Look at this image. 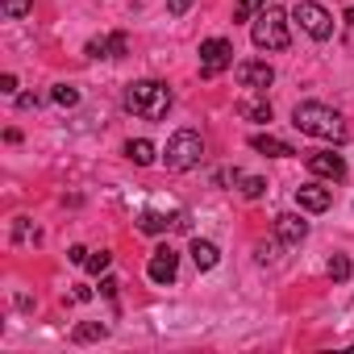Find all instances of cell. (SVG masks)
Here are the masks:
<instances>
[{
	"instance_id": "cell-1",
	"label": "cell",
	"mask_w": 354,
	"mask_h": 354,
	"mask_svg": "<svg viewBox=\"0 0 354 354\" xmlns=\"http://www.w3.org/2000/svg\"><path fill=\"white\" fill-rule=\"evenodd\" d=\"M292 125L308 138H321V142H346V117L329 104H317V100H304L292 109Z\"/></svg>"
},
{
	"instance_id": "cell-2",
	"label": "cell",
	"mask_w": 354,
	"mask_h": 354,
	"mask_svg": "<svg viewBox=\"0 0 354 354\" xmlns=\"http://www.w3.org/2000/svg\"><path fill=\"white\" fill-rule=\"evenodd\" d=\"M121 104H125L133 117L158 121V117H167V109L175 104V96H171V88H167L162 80H138V84H129V88H125Z\"/></svg>"
},
{
	"instance_id": "cell-3",
	"label": "cell",
	"mask_w": 354,
	"mask_h": 354,
	"mask_svg": "<svg viewBox=\"0 0 354 354\" xmlns=\"http://www.w3.org/2000/svg\"><path fill=\"white\" fill-rule=\"evenodd\" d=\"M288 21H292V17H288L283 9L267 5V9L250 21V38H254V46H259V50H288V42H292Z\"/></svg>"
},
{
	"instance_id": "cell-4",
	"label": "cell",
	"mask_w": 354,
	"mask_h": 354,
	"mask_svg": "<svg viewBox=\"0 0 354 354\" xmlns=\"http://www.w3.org/2000/svg\"><path fill=\"white\" fill-rule=\"evenodd\" d=\"M201 158H205V138L196 129H175L162 150L167 171H192V167H201Z\"/></svg>"
},
{
	"instance_id": "cell-5",
	"label": "cell",
	"mask_w": 354,
	"mask_h": 354,
	"mask_svg": "<svg viewBox=\"0 0 354 354\" xmlns=\"http://www.w3.org/2000/svg\"><path fill=\"white\" fill-rule=\"evenodd\" d=\"M288 17H292V21H296L313 42H325V38L333 34V17H329V9H321V5H317V0H300V5H296Z\"/></svg>"
},
{
	"instance_id": "cell-6",
	"label": "cell",
	"mask_w": 354,
	"mask_h": 354,
	"mask_svg": "<svg viewBox=\"0 0 354 354\" xmlns=\"http://www.w3.org/2000/svg\"><path fill=\"white\" fill-rule=\"evenodd\" d=\"M225 67H234V46H230L225 38H209V42H201V75L213 80V75H221Z\"/></svg>"
},
{
	"instance_id": "cell-7",
	"label": "cell",
	"mask_w": 354,
	"mask_h": 354,
	"mask_svg": "<svg viewBox=\"0 0 354 354\" xmlns=\"http://www.w3.org/2000/svg\"><path fill=\"white\" fill-rule=\"evenodd\" d=\"M146 275H150V283H158V288L175 283V275H180V250L158 246V250L150 254V263H146Z\"/></svg>"
},
{
	"instance_id": "cell-8",
	"label": "cell",
	"mask_w": 354,
	"mask_h": 354,
	"mask_svg": "<svg viewBox=\"0 0 354 354\" xmlns=\"http://www.w3.org/2000/svg\"><path fill=\"white\" fill-rule=\"evenodd\" d=\"M238 84L250 88V92H267L275 84V67L263 63V59H246V63H238Z\"/></svg>"
},
{
	"instance_id": "cell-9",
	"label": "cell",
	"mask_w": 354,
	"mask_h": 354,
	"mask_svg": "<svg viewBox=\"0 0 354 354\" xmlns=\"http://www.w3.org/2000/svg\"><path fill=\"white\" fill-rule=\"evenodd\" d=\"M308 171H313V175H321V180L342 184V180H346V158H342V154H333V150H317V154H308Z\"/></svg>"
},
{
	"instance_id": "cell-10",
	"label": "cell",
	"mask_w": 354,
	"mask_h": 354,
	"mask_svg": "<svg viewBox=\"0 0 354 354\" xmlns=\"http://www.w3.org/2000/svg\"><path fill=\"white\" fill-rule=\"evenodd\" d=\"M296 205H300V213H325V209L333 205V188L300 184V188H296Z\"/></svg>"
},
{
	"instance_id": "cell-11",
	"label": "cell",
	"mask_w": 354,
	"mask_h": 354,
	"mask_svg": "<svg viewBox=\"0 0 354 354\" xmlns=\"http://www.w3.org/2000/svg\"><path fill=\"white\" fill-rule=\"evenodd\" d=\"M275 238H279L283 246H300V242L308 238V221L296 217V213H279V217H275Z\"/></svg>"
},
{
	"instance_id": "cell-12",
	"label": "cell",
	"mask_w": 354,
	"mask_h": 354,
	"mask_svg": "<svg viewBox=\"0 0 354 354\" xmlns=\"http://www.w3.org/2000/svg\"><path fill=\"white\" fill-rule=\"evenodd\" d=\"M125 46H129L125 34H109V38H92V42L84 46V55H88V59H121Z\"/></svg>"
},
{
	"instance_id": "cell-13",
	"label": "cell",
	"mask_w": 354,
	"mask_h": 354,
	"mask_svg": "<svg viewBox=\"0 0 354 354\" xmlns=\"http://www.w3.org/2000/svg\"><path fill=\"white\" fill-rule=\"evenodd\" d=\"M188 254H192V263H196V271H213V267L221 263V250H217V242H209V238H192V246H188Z\"/></svg>"
},
{
	"instance_id": "cell-14",
	"label": "cell",
	"mask_w": 354,
	"mask_h": 354,
	"mask_svg": "<svg viewBox=\"0 0 354 354\" xmlns=\"http://www.w3.org/2000/svg\"><path fill=\"white\" fill-rule=\"evenodd\" d=\"M250 150H259V154H271V158H292L296 150L283 142V138H271V133H254L250 138Z\"/></svg>"
},
{
	"instance_id": "cell-15",
	"label": "cell",
	"mask_w": 354,
	"mask_h": 354,
	"mask_svg": "<svg viewBox=\"0 0 354 354\" xmlns=\"http://www.w3.org/2000/svg\"><path fill=\"white\" fill-rule=\"evenodd\" d=\"M125 158L138 162V167H150V162L158 158V150H154V142H146V138H129V142H125Z\"/></svg>"
},
{
	"instance_id": "cell-16",
	"label": "cell",
	"mask_w": 354,
	"mask_h": 354,
	"mask_svg": "<svg viewBox=\"0 0 354 354\" xmlns=\"http://www.w3.org/2000/svg\"><path fill=\"white\" fill-rule=\"evenodd\" d=\"M100 337H109V325H104V321L75 325V333H71V342H75V346H84V342H100Z\"/></svg>"
},
{
	"instance_id": "cell-17",
	"label": "cell",
	"mask_w": 354,
	"mask_h": 354,
	"mask_svg": "<svg viewBox=\"0 0 354 354\" xmlns=\"http://www.w3.org/2000/svg\"><path fill=\"white\" fill-rule=\"evenodd\" d=\"M238 113H242L246 121H259V125H267V121H271V104H267V100H242V104H238Z\"/></svg>"
},
{
	"instance_id": "cell-18",
	"label": "cell",
	"mask_w": 354,
	"mask_h": 354,
	"mask_svg": "<svg viewBox=\"0 0 354 354\" xmlns=\"http://www.w3.org/2000/svg\"><path fill=\"white\" fill-rule=\"evenodd\" d=\"M167 225H175V221H167L162 213H150V209L138 213V230H142V234H167Z\"/></svg>"
},
{
	"instance_id": "cell-19",
	"label": "cell",
	"mask_w": 354,
	"mask_h": 354,
	"mask_svg": "<svg viewBox=\"0 0 354 354\" xmlns=\"http://www.w3.org/2000/svg\"><path fill=\"white\" fill-rule=\"evenodd\" d=\"M238 188H242L246 201H259V196L267 192V180H259V175H242V171H238Z\"/></svg>"
},
{
	"instance_id": "cell-20",
	"label": "cell",
	"mask_w": 354,
	"mask_h": 354,
	"mask_svg": "<svg viewBox=\"0 0 354 354\" xmlns=\"http://www.w3.org/2000/svg\"><path fill=\"white\" fill-rule=\"evenodd\" d=\"M271 5V0H238V9H234V21H254L263 9Z\"/></svg>"
},
{
	"instance_id": "cell-21",
	"label": "cell",
	"mask_w": 354,
	"mask_h": 354,
	"mask_svg": "<svg viewBox=\"0 0 354 354\" xmlns=\"http://www.w3.org/2000/svg\"><path fill=\"white\" fill-rule=\"evenodd\" d=\"M50 100H55V104H63V109H75V104H80V88H71V84H55Z\"/></svg>"
},
{
	"instance_id": "cell-22",
	"label": "cell",
	"mask_w": 354,
	"mask_h": 354,
	"mask_svg": "<svg viewBox=\"0 0 354 354\" xmlns=\"http://www.w3.org/2000/svg\"><path fill=\"white\" fill-rule=\"evenodd\" d=\"M325 271H329V279H333V283H346V279H350V259H346V254H333Z\"/></svg>"
},
{
	"instance_id": "cell-23",
	"label": "cell",
	"mask_w": 354,
	"mask_h": 354,
	"mask_svg": "<svg viewBox=\"0 0 354 354\" xmlns=\"http://www.w3.org/2000/svg\"><path fill=\"white\" fill-rule=\"evenodd\" d=\"M34 9V0H0V13H5L9 21H17V17H26Z\"/></svg>"
},
{
	"instance_id": "cell-24",
	"label": "cell",
	"mask_w": 354,
	"mask_h": 354,
	"mask_svg": "<svg viewBox=\"0 0 354 354\" xmlns=\"http://www.w3.org/2000/svg\"><path fill=\"white\" fill-rule=\"evenodd\" d=\"M109 263H113V254H109V250H96V254H88L84 271H88V275H100V271H109Z\"/></svg>"
},
{
	"instance_id": "cell-25",
	"label": "cell",
	"mask_w": 354,
	"mask_h": 354,
	"mask_svg": "<svg viewBox=\"0 0 354 354\" xmlns=\"http://www.w3.org/2000/svg\"><path fill=\"white\" fill-rule=\"evenodd\" d=\"M254 254H259V263H271V259H275V242H259Z\"/></svg>"
},
{
	"instance_id": "cell-26",
	"label": "cell",
	"mask_w": 354,
	"mask_h": 354,
	"mask_svg": "<svg viewBox=\"0 0 354 354\" xmlns=\"http://www.w3.org/2000/svg\"><path fill=\"white\" fill-rule=\"evenodd\" d=\"M117 288H121V283H117L113 275H109V279H100V296H104V300H117Z\"/></svg>"
},
{
	"instance_id": "cell-27",
	"label": "cell",
	"mask_w": 354,
	"mask_h": 354,
	"mask_svg": "<svg viewBox=\"0 0 354 354\" xmlns=\"http://www.w3.org/2000/svg\"><path fill=\"white\" fill-rule=\"evenodd\" d=\"M167 9H171V17H184L192 9V0H167Z\"/></svg>"
},
{
	"instance_id": "cell-28",
	"label": "cell",
	"mask_w": 354,
	"mask_h": 354,
	"mask_svg": "<svg viewBox=\"0 0 354 354\" xmlns=\"http://www.w3.org/2000/svg\"><path fill=\"white\" fill-rule=\"evenodd\" d=\"M67 259H71L75 267H84V263H88V250H84V246H71V250H67Z\"/></svg>"
},
{
	"instance_id": "cell-29",
	"label": "cell",
	"mask_w": 354,
	"mask_h": 354,
	"mask_svg": "<svg viewBox=\"0 0 354 354\" xmlns=\"http://www.w3.org/2000/svg\"><path fill=\"white\" fill-rule=\"evenodd\" d=\"M0 92L13 96V92H17V75H0Z\"/></svg>"
},
{
	"instance_id": "cell-30",
	"label": "cell",
	"mask_w": 354,
	"mask_h": 354,
	"mask_svg": "<svg viewBox=\"0 0 354 354\" xmlns=\"http://www.w3.org/2000/svg\"><path fill=\"white\" fill-rule=\"evenodd\" d=\"M17 109H38V96H17Z\"/></svg>"
},
{
	"instance_id": "cell-31",
	"label": "cell",
	"mask_w": 354,
	"mask_h": 354,
	"mask_svg": "<svg viewBox=\"0 0 354 354\" xmlns=\"http://www.w3.org/2000/svg\"><path fill=\"white\" fill-rule=\"evenodd\" d=\"M346 26H354V5H350V9H346Z\"/></svg>"
}]
</instances>
